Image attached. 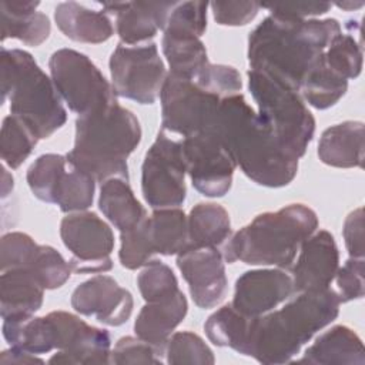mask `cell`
<instances>
[{"label":"cell","instance_id":"obj_37","mask_svg":"<svg viewBox=\"0 0 365 365\" xmlns=\"http://www.w3.org/2000/svg\"><path fill=\"white\" fill-rule=\"evenodd\" d=\"M27 268L44 289H56L66 284L71 267L63 255L50 245H38Z\"/></svg>","mask_w":365,"mask_h":365},{"label":"cell","instance_id":"obj_21","mask_svg":"<svg viewBox=\"0 0 365 365\" xmlns=\"http://www.w3.org/2000/svg\"><path fill=\"white\" fill-rule=\"evenodd\" d=\"M319 160L336 168H361L364 164V123L344 121L328 127L318 143Z\"/></svg>","mask_w":365,"mask_h":365},{"label":"cell","instance_id":"obj_13","mask_svg":"<svg viewBox=\"0 0 365 365\" xmlns=\"http://www.w3.org/2000/svg\"><path fill=\"white\" fill-rule=\"evenodd\" d=\"M60 237L73 254L68 261L73 272L96 274L113 268L110 255L114 250V234L97 214L80 211L64 217Z\"/></svg>","mask_w":365,"mask_h":365},{"label":"cell","instance_id":"obj_32","mask_svg":"<svg viewBox=\"0 0 365 365\" xmlns=\"http://www.w3.org/2000/svg\"><path fill=\"white\" fill-rule=\"evenodd\" d=\"M348 88V80L335 74L321 60L308 71L301 83V97L318 110H325L336 104Z\"/></svg>","mask_w":365,"mask_h":365},{"label":"cell","instance_id":"obj_22","mask_svg":"<svg viewBox=\"0 0 365 365\" xmlns=\"http://www.w3.org/2000/svg\"><path fill=\"white\" fill-rule=\"evenodd\" d=\"M298 362L321 365H364L365 349L361 338L345 325H335L307 348Z\"/></svg>","mask_w":365,"mask_h":365},{"label":"cell","instance_id":"obj_49","mask_svg":"<svg viewBox=\"0 0 365 365\" xmlns=\"http://www.w3.org/2000/svg\"><path fill=\"white\" fill-rule=\"evenodd\" d=\"M43 364V359L37 358L34 354L17 349V348H10L1 352L0 355V364H19V365H29V364Z\"/></svg>","mask_w":365,"mask_h":365},{"label":"cell","instance_id":"obj_6","mask_svg":"<svg viewBox=\"0 0 365 365\" xmlns=\"http://www.w3.org/2000/svg\"><path fill=\"white\" fill-rule=\"evenodd\" d=\"M1 103L10 101V114L21 118L38 140L48 138L67 120V111L53 80L33 56L20 48H1Z\"/></svg>","mask_w":365,"mask_h":365},{"label":"cell","instance_id":"obj_17","mask_svg":"<svg viewBox=\"0 0 365 365\" xmlns=\"http://www.w3.org/2000/svg\"><path fill=\"white\" fill-rule=\"evenodd\" d=\"M295 294L291 275L279 269L247 271L235 281L231 305L241 314L255 318L272 311Z\"/></svg>","mask_w":365,"mask_h":365},{"label":"cell","instance_id":"obj_3","mask_svg":"<svg viewBox=\"0 0 365 365\" xmlns=\"http://www.w3.org/2000/svg\"><path fill=\"white\" fill-rule=\"evenodd\" d=\"M295 294L281 309L251 319L247 356L268 365L291 362L305 342L338 317L341 299L336 291Z\"/></svg>","mask_w":365,"mask_h":365},{"label":"cell","instance_id":"obj_45","mask_svg":"<svg viewBox=\"0 0 365 365\" xmlns=\"http://www.w3.org/2000/svg\"><path fill=\"white\" fill-rule=\"evenodd\" d=\"M341 302L364 297V258H349L335 274Z\"/></svg>","mask_w":365,"mask_h":365},{"label":"cell","instance_id":"obj_46","mask_svg":"<svg viewBox=\"0 0 365 365\" xmlns=\"http://www.w3.org/2000/svg\"><path fill=\"white\" fill-rule=\"evenodd\" d=\"M259 4L254 1H212L214 19L221 26H245L255 19Z\"/></svg>","mask_w":365,"mask_h":365},{"label":"cell","instance_id":"obj_9","mask_svg":"<svg viewBox=\"0 0 365 365\" xmlns=\"http://www.w3.org/2000/svg\"><path fill=\"white\" fill-rule=\"evenodd\" d=\"M185 161L181 140L160 131L145 153L141 167V191L154 208H175L185 200Z\"/></svg>","mask_w":365,"mask_h":365},{"label":"cell","instance_id":"obj_2","mask_svg":"<svg viewBox=\"0 0 365 365\" xmlns=\"http://www.w3.org/2000/svg\"><path fill=\"white\" fill-rule=\"evenodd\" d=\"M210 128L254 182L279 188L295 178L299 158L274 137L241 93L221 100Z\"/></svg>","mask_w":365,"mask_h":365},{"label":"cell","instance_id":"obj_29","mask_svg":"<svg viewBox=\"0 0 365 365\" xmlns=\"http://www.w3.org/2000/svg\"><path fill=\"white\" fill-rule=\"evenodd\" d=\"M161 47L170 64V73L177 77L194 80L208 64L205 46L198 36L164 31Z\"/></svg>","mask_w":365,"mask_h":365},{"label":"cell","instance_id":"obj_43","mask_svg":"<svg viewBox=\"0 0 365 365\" xmlns=\"http://www.w3.org/2000/svg\"><path fill=\"white\" fill-rule=\"evenodd\" d=\"M143 221L134 228L123 231L120 235L121 247L118 251V259L127 269H137L144 267L154 255L145 238Z\"/></svg>","mask_w":365,"mask_h":365},{"label":"cell","instance_id":"obj_27","mask_svg":"<svg viewBox=\"0 0 365 365\" xmlns=\"http://www.w3.org/2000/svg\"><path fill=\"white\" fill-rule=\"evenodd\" d=\"M98 207L120 232L134 228L147 217L128 181L123 178H110L101 182Z\"/></svg>","mask_w":365,"mask_h":365},{"label":"cell","instance_id":"obj_44","mask_svg":"<svg viewBox=\"0 0 365 365\" xmlns=\"http://www.w3.org/2000/svg\"><path fill=\"white\" fill-rule=\"evenodd\" d=\"M164 354L141 338H120L110 354V364H161Z\"/></svg>","mask_w":365,"mask_h":365},{"label":"cell","instance_id":"obj_14","mask_svg":"<svg viewBox=\"0 0 365 365\" xmlns=\"http://www.w3.org/2000/svg\"><path fill=\"white\" fill-rule=\"evenodd\" d=\"M47 318L54 349H58L48 364H110L111 338L106 329L66 311H53Z\"/></svg>","mask_w":365,"mask_h":365},{"label":"cell","instance_id":"obj_42","mask_svg":"<svg viewBox=\"0 0 365 365\" xmlns=\"http://www.w3.org/2000/svg\"><path fill=\"white\" fill-rule=\"evenodd\" d=\"M38 244L24 232H9L0 242V269L1 272L24 268L31 261Z\"/></svg>","mask_w":365,"mask_h":365},{"label":"cell","instance_id":"obj_7","mask_svg":"<svg viewBox=\"0 0 365 365\" xmlns=\"http://www.w3.org/2000/svg\"><path fill=\"white\" fill-rule=\"evenodd\" d=\"M247 76L259 118L289 153L302 157L314 137L315 120L301 93L257 68H250Z\"/></svg>","mask_w":365,"mask_h":365},{"label":"cell","instance_id":"obj_11","mask_svg":"<svg viewBox=\"0 0 365 365\" xmlns=\"http://www.w3.org/2000/svg\"><path fill=\"white\" fill-rule=\"evenodd\" d=\"M160 98L161 130L184 138L210 128L221 103L220 97L205 91L194 80L171 73L167 74Z\"/></svg>","mask_w":365,"mask_h":365},{"label":"cell","instance_id":"obj_5","mask_svg":"<svg viewBox=\"0 0 365 365\" xmlns=\"http://www.w3.org/2000/svg\"><path fill=\"white\" fill-rule=\"evenodd\" d=\"M318 228V217L304 204H289L257 215L222 245L227 262L291 268L302 242Z\"/></svg>","mask_w":365,"mask_h":365},{"label":"cell","instance_id":"obj_31","mask_svg":"<svg viewBox=\"0 0 365 365\" xmlns=\"http://www.w3.org/2000/svg\"><path fill=\"white\" fill-rule=\"evenodd\" d=\"M3 336L17 349L40 355L54 349L51 328L46 317H10L3 319Z\"/></svg>","mask_w":365,"mask_h":365},{"label":"cell","instance_id":"obj_35","mask_svg":"<svg viewBox=\"0 0 365 365\" xmlns=\"http://www.w3.org/2000/svg\"><path fill=\"white\" fill-rule=\"evenodd\" d=\"M324 63L345 80L356 78L362 70V46L354 33L336 34L324 51Z\"/></svg>","mask_w":365,"mask_h":365},{"label":"cell","instance_id":"obj_23","mask_svg":"<svg viewBox=\"0 0 365 365\" xmlns=\"http://www.w3.org/2000/svg\"><path fill=\"white\" fill-rule=\"evenodd\" d=\"M54 20L66 37L78 43H104L114 33L113 23L104 11L90 10L76 1L57 4Z\"/></svg>","mask_w":365,"mask_h":365},{"label":"cell","instance_id":"obj_38","mask_svg":"<svg viewBox=\"0 0 365 365\" xmlns=\"http://www.w3.org/2000/svg\"><path fill=\"white\" fill-rule=\"evenodd\" d=\"M164 355L168 364H214L211 348L201 336L190 331L173 334L165 345Z\"/></svg>","mask_w":365,"mask_h":365},{"label":"cell","instance_id":"obj_25","mask_svg":"<svg viewBox=\"0 0 365 365\" xmlns=\"http://www.w3.org/2000/svg\"><path fill=\"white\" fill-rule=\"evenodd\" d=\"M44 288L27 268L1 272L0 312L1 318L33 315L43 304Z\"/></svg>","mask_w":365,"mask_h":365},{"label":"cell","instance_id":"obj_34","mask_svg":"<svg viewBox=\"0 0 365 365\" xmlns=\"http://www.w3.org/2000/svg\"><path fill=\"white\" fill-rule=\"evenodd\" d=\"M37 135L19 117L10 114L3 120L0 155L10 168H19L37 144Z\"/></svg>","mask_w":365,"mask_h":365},{"label":"cell","instance_id":"obj_50","mask_svg":"<svg viewBox=\"0 0 365 365\" xmlns=\"http://www.w3.org/2000/svg\"><path fill=\"white\" fill-rule=\"evenodd\" d=\"M3 171V182H1V197H6L9 194V191L13 190V177L7 173V170L4 167H1Z\"/></svg>","mask_w":365,"mask_h":365},{"label":"cell","instance_id":"obj_47","mask_svg":"<svg viewBox=\"0 0 365 365\" xmlns=\"http://www.w3.org/2000/svg\"><path fill=\"white\" fill-rule=\"evenodd\" d=\"M342 235L349 255L352 258H364V210L361 207L345 218Z\"/></svg>","mask_w":365,"mask_h":365},{"label":"cell","instance_id":"obj_40","mask_svg":"<svg viewBox=\"0 0 365 365\" xmlns=\"http://www.w3.org/2000/svg\"><path fill=\"white\" fill-rule=\"evenodd\" d=\"M207 7L208 3L205 1H175L168 13L163 31L201 37L207 29Z\"/></svg>","mask_w":365,"mask_h":365},{"label":"cell","instance_id":"obj_41","mask_svg":"<svg viewBox=\"0 0 365 365\" xmlns=\"http://www.w3.org/2000/svg\"><path fill=\"white\" fill-rule=\"evenodd\" d=\"M194 81L201 88L215 94L221 100L240 94L242 88L240 73L234 67L225 64H205Z\"/></svg>","mask_w":365,"mask_h":365},{"label":"cell","instance_id":"obj_12","mask_svg":"<svg viewBox=\"0 0 365 365\" xmlns=\"http://www.w3.org/2000/svg\"><path fill=\"white\" fill-rule=\"evenodd\" d=\"M192 187L207 197H222L232 185L237 163L221 138L207 128L181 140Z\"/></svg>","mask_w":365,"mask_h":365},{"label":"cell","instance_id":"obj_26","mask_svg":"<svg viewBox=\"0 0 365 365\" xmlns=\"http://www.w3.org/2000/svg\"><path fill=\"white\" fill-rule=\"evenodd\" d=\"M148 245L154 254L178 255L188 245V224L180 208H158L143 221Z\"/></svg>","mask_w":365,"mask_h":365},{"label":"cell","instance_id":"obj_4","mask_svg":"<svg viewBox=\"0 0 365 365\" xmlns=\"http://www.w3.org/2000/svg\"><path fill=\"white\" fill-rule=\"evenodd\" d=\"M141 141L137 117L118 103L76 120L74 147L66 154L68 165L96 181L123 178L128 181L127 158Z\"/></svg>","mask_w":365,"mask_h":365},{"label":"cell","instance_id":"obj_8","mask_svg":"<svg viewBox=\"0 0 365 365\" xmlns=\"http://www.w3.org/2000/svg\"><path fill=\"white\" fill-rule=\"evenodd\" d=\"M51 80L68 108L86 115L117 103L113 86L98 67L83 53L73 48L54 51L48 61Z\"/></svg>","mask_w":365,"mask_h":365},{"label":"cell","instance_id":"obj_24","mask_svg":"<svg viewBox=\"0 0 365 365\" xmlns=\"http://www.w3.org/2000/svg\"><path fill=\"white\" fill-rule=\"evenodd\" d=\"M38 1L3 0L1 9V41L19 38L27 46H40L48 38L51 26L48 17L37 11Z\"/></svg>","mask_w":365,"mask_h":365},{"label":"cell","instance_id":"obj_19","mask_svg":"<svg viewBox=\"0 0 365 365\" xmlns=\"http://www.w3.org/2000/svg\"><path fill=\"white\" fill-rule=\"evenodd\" d=\"M175 1H125L101 3L106 14H115V29L127 46L148 43L158 30H164Z\"/></svg>","mask_w":365,"mask_h":365},{"label":"cell","instance_id":"obj_16","mask_svg":"<svg viewBox=\"0 0 365 365\" xmlns=\"http://www.w3.org/2000/svg\"><path fill=\"white\" fill-rule=\"evenodd\" d=\"M71 307L76 312L94 317L110 327L125 324L133 312L134 301L128 289L108 275H96L81 282L71 294Z\"/></svg>","mask_w":365,"mask_h":365},{"label":"cell","instance_id":"obj_30","mask_svg":"<svg viewBox=\"0 0 365 365\" xmlns=\"http://www.w3.org/2000/svg\"><path fill=\"white\" fill-rule=\"evenodd\" d=\"M251 319L228 304L208 317L204 329L214 345L231 348L247 356Z\"/></svg>","mask_w":365,"mask_h":365},{"label":"cell","instance_id":"obj_15","mask_svg":"<svg viewBox=\"0 0 365 365\" xmlns=\"http://www.w3.org/2000/svg\"><path fill=\"white\" fill-rule=\"evenodd\" d=\"M177 267L197 307L214 308L225 298L228 281L221 250L188 245L177 255Z\"/></svg>","mask_w":365,"mask_h":365},{"label":"cell","instance_id":"obj_39","mask_svg":"<svg viewBox=\"0 0 365 365\" xmlns=\"http://www.w3.org/2000/svg\"><path fill=\"white\" fill-rule=\"evenodd\" d=\"M137 285L145 302H151L180 291L173 269L160 259H150L137 277Z\"/></svg>","mask_w":365,"mask_h":365},{"label":"cell","instance_id":"obj_36","mask_svg":"<svg viewBox=\"0 0 365 365\" xmlns=\"http://www.w3.org/2000/svg\"><path fill=\"white\" fill-rule=\"evenodd\" d=\"M67 158L60 154H43L27 170V184L36 198L54 202V194L61 175L67 170Z\"/></svg>","mask_w":365,"mask_h":365},{"label":"cell","instance_id":"obj_48","mask_svg":"<svg viewBox=\"0 0 365 365\" xmlns=\"http://www.w3.org/2000/svg\"><path fill=\"white\" fill-rule=\"evenodd\" d=\"M331 3L319 1V3H297V4H274L264 6L271 13L294 17V19H307L309 16H319L327 13L331 9Z\"/></svg>","mask_w":365,"mask_h":365},{"label":"cell","instance_id":"obj_33","mask_svg":"<svg viewBox=\"0 0 365 365\" xmlns=\"http://www.w3.org/2000/svg\"><path fill=\"white\" fill-rule=\"evenodd\" d=\"M94 191L96 180L87 173L71 167L61 175L53 204H57L63 212H80L91 207Z\"/></svg>","mask_w":365,"mask_h":365},{"label":"cell","instance_id":"obj_10","mask_svg":"<svg viewBox=\"0 0 365 365\" xmlns=\"http://www.w3.org/2000/svg\"><path fill=\"white\" fill-rule=\"evenodd\" d=\"M108 66L117 97L140 104H153L160 97L167 71L154 43L118 44L111 53Z\"/></svg>","mask_w":365,"mask_h":365},{"label":"cell","instance_id":"obj_28","mask_svg":"<svg viewBox=\"0 0 365 365\" xmlns=\"http://www.w3.org/2000/svg\"><path fill=\"white\" fill-rule=\"evenodd\" d=\"M188 240L192 247L218 248L231 237V221L227 210L220 204L200 202L187 217Z\"/></svg>","mask_w":365,"mask_h":365},{"label":"cell","instance_id":"obj_51","mask_svg":"<svg viewBox=\"0 0 365 365\" xmlns=\"http://www.w3.org/2000/svg\"><path fill=\"white\" fill-rule=\"evenodd\" d=\"M336 6L339 7V9H342V10H346V11H352V10H356V9H359V7H362L364 6V1H358V3H355V1H339V3H336Z\"/></svg>","mask_w":365,"mask_h":365},{"label":"cell","instance_id":"obj_18","mask_svg":"<svg viewBox=\"0 0 365 365\" xmlns=\"http://www.w3.org/2000/svg\"><path fill=\"white\" fill-rule=\"evenodd\" d=\"M339 252L334 235L325 230L308 237L291 265L295 292L329 288L338 271Z\"/></svg>","mask_w":365,"mask_h":365},{"label":"cell","instance_id":"obj_1","mask_svg":"<svg viewBox=\"0 0 365 365\" xmlns=\"http://www.w3.org/2000/svg\"><path fill=\"white\" fill-rule=\"evenodd\" d=\"M339 33L336 19H294L269 13L250 33V68L265 71L299 91L308 71Z\"/></svg>","mask_w":365,"mask_h":365},{"label":"cell","instance_id":"obj_20","mask_svg":"<svg viewBox=\"0 0 365 365\" xmlns=\"http://www.w3.org/2000/svg\"><path fill=\"white\" fill-rule=\"evenodd\" d=\"M187 311L188 302L182 291L147 302L137 315L134 332L164 354L168 338L182 322Z\"/></svg>","mask_w":365,"mask_h":365}]
</instances>
